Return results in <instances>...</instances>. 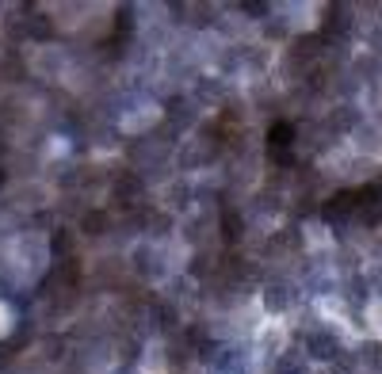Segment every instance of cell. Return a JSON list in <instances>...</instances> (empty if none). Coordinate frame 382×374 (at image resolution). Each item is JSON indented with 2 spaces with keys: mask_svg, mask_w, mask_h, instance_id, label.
Segmentation results:
<instances>
[{
  "mask_svg": "<svg viewBox=\"0 0 382 374\" xmlns=\"http://www.w3.org/2000/svg\"><path fill=\"white\" fill-rule=\"evenodd\" d=\"M104 226H107V218H104L100 210H96V214H88V218H85V229H88V233H92V229H104Z\"/></svg>",
  "mask_w": 382,
  "mask_h": 374,
  "instance_id": "cell-2",
  "label": "cell"
},
{
  "mask_svg": "<svg viewBox=\"0 0 382 374\" xmlns=\"http://www.w3.org/2000/svg\"><path fill=\"white\" fill-rule=\"evenodd\" d=\"M268 138H272V149H279V153H283V149L291 145V126H283V123H279V126L268 130ZM283 157H287V153H283Z\"/></svg>",
  "mask_w": 382,
  "mask_h": 374,
  "instance_id": "cell-1",
  "label": "cell"
}]
</instances>
